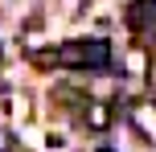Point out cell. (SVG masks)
Masks as SVG:
<instances>
[{
    "mask_svg": "<svg viewBox=\"0 0 156 152\" xmlns=\"http://www.w3.org/2000/svg\"><path fill=\"white\" fill-rule=\"evenodd\" d=\"M94 152H115V148H94Z\"/></svg>",
    "mask_w": 156,
    "mask_h": 152,
    "instance_id": "cell-7",
    "label": "cell"
},
{
    "mask_svg": "<svg viewBox=\"0 0 156 152\" xmlns=\"http://www.w3.org/2000/svg\"><path fill=\"white\" fill-rule=\"evenodd\" d=\"M29 62L37 66V70H54V66H58V45H49V49H33Z\"/></svg>",
    "mask_w": 156,
    "mask_h": 152,
    "instance_id": "cell-5",
    "label": "cell"
},
{
    "mask_svg": "<svg viewBox=\"0 0 156 152\" xmlns=\"http://www.w3.org/2000/svg\"><path fill=\"white\" fill-rule=\"evenodd\" d=\"M12 148V136H8V132H0V152H8Z\"/></svg>",
    "mask_w": 156,
    "mask_h": 152,
    "instance_id": "cell-6",
    "label": "cell"
},
{
    "mask_svg": "<svg viewBox=\"0 0 156 152\" xmlns=\"http://www.w3.org/2000/svg\"><path fill=\"white\" fill-rule=\"evenodd\" d=\"M111 58V45L103 37H82L70 45H58V66H70V70H103Z\"/></svg>",
    "mask_w": 156,
    "mask_h": 152,
    "instance_id": "cell-1",
    "label": "cell"
},
{
    "mask_svg": "<svg viewBox=\"0 0 156 152\" xmlns=\"http://www.w3.org/2000/svg\"><path fill=\"white\" fill-rule=\"evenodd\" d=\"M132 123L140 132H156V103H140V107H132Z\"/></svg>",
    "mask_w": 156,
    "mask_h": 152,
    "instance_id": "cell-4",
    "label": "cell"
},
{
    "mask_svg": "<svg viewBox=\"0 0 156 152\" xmlns=\"http://www.w3.org/2000/svg\"><path fill=\"white\" fill-rule=\"evenodd\" d=\"M127 25H132L136 33H140V29H156V0H132Z\"/></svg>",
    "mask_w": 156,
    "mask_h": 152,
    "instance_id": "cell-2",
    "label": "cell"
},
{
    "mask_svg": "<svg viewBox=\"0 0 156 152\" xmlns=\"http://www.w3.org/2000/svg\"><path fill=\"white\" fill-rule=\"evenodd\" d=\"M111 119H115V115H111V103H86L82 107V123L90 132H107Z\"/></svg>",
    "mask_w": 156,
    "mask_h": 152,
    "instance_id": "cell-3",
    "label": "cell"
}]
</instances>
